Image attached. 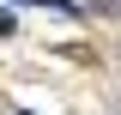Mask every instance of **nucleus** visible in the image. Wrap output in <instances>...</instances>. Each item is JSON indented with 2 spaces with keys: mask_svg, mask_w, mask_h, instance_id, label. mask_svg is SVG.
Here are the masks:
<instances>
[{
  "mask_svg": "<svg viewBox=\"0 0 121 115\" xmlns=\"http://www.w3.org/2000/svg\"><path fill=\"white\" fill-rule=\"evenodd\" d=\"M18 6H48V12H60V18H73V12H79L73 0H18Z\"/></svg>",
  "mask_w": 121,
  "mask_h": 115,
  "instance_id": "obj_1",
  "label": "nucleus"
},
{
  "mask_svg": "<svg viewBox=\"0 0 121 115\" xmlns=\"http://www.w3.org/2000/svg\"><path fill=\"white\" fill-rule=\"evenodd\" d=\"M12 30H18V12H12V6H0V36H12Z\"/></svg>",
  "mask_w": 121,
  "mask_h": 115,
  "instance_id": "obj_2",
  "label": "nucleus"
}]
</instances>
